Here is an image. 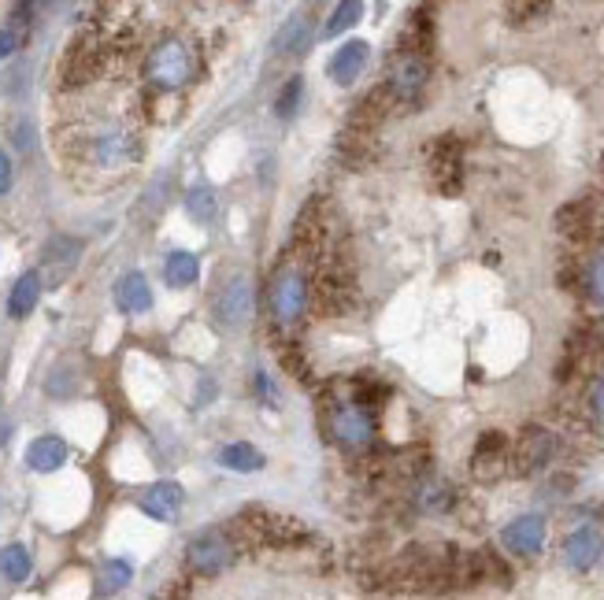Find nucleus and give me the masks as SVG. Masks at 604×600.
<instances>
[{
  "mask_svg": "<svg viewBox=\"0 0 604 600\" xmlns=\"http://www.w3.org/2000/svg\"><path fill=\"white\" fill-rule=\"evenodd\" d=\"M193 74H197L193 52H190V45L178 41V37H164V41H156L153 49H149V60H145L149 86L171 93V89L190 86Z\"/></svg>",
  "mask_w": 604,
  "mask_h": 600,
  "instance_id": "1",
  "label": "nucleus"
},
{
  "mask_svg": "<svg viewBox=\"0 0 604 600\" xmlns=\"http://www.w3.org/2000/svg\"><path fill=\"white\" fill-rule=\"evenodd\" d=\"M238 560V545L226 530H201L197 538H190L186 545V567L201 578H212V575H223L226 567Z\"/></svg>",
  "mask_w": 604,
  "mask_h": 600,
  "instance_id": "2",
  "label": "nucleus"
},
{
  "mask_svg": "<svg viewBox=\"0 0 604 600\" xmlns=\"http://www.w3.org/2000/svg\"><path fill=\"white\" fill-rule=\"evenodd\" d=\"M330 437H334L342 448H367L375 442V416L371 408L360 405V400H337L334 408H330Z\"/></svg>",
  "mask_w": 604,
  "mask_h": 600,
  "instance_id": "3",
  "label": "nucleus"
},
{
  "mask_svg": "<svg viewBox=\"0 0 604 600\" xmlns=\"http://www.w3.org/2000/svg\"><path fill=\"white\" fill-rule=\"evenodd\" d=\"M271 315H275L279 326H294L300 315H305L308 304V278L305 271L297 267H282L275 278H271V293H268Z\"/></svg>",
  "mask_w": 604,
  "mask_h": 600,
  "instance_id": "4",
  "label": "nucleus"
},
{
  "mask_svg": "<svg viewBox=\"0 0 604 600\" xmlns=\"http://www.w3.org/2000/svg\"><path fill=\"white\" fill-rule=\"evenodd\" d=\"M427 79H430V63L427 56L419 52H408L404 49L390 68V82H386V93L401 105H412L423 89H427Z\"/></svg>",
  "mask_w": 604,
  "mask_h": 600,
  "instance_id": "5",
  "label": "nucleus"
},
{
  "mask_svg": "<svg viewBox=\"0 0 604 600\" xmlns=\"http://www.w3.org/2000/svg\"><path fill=\"white\" fill-rule=\"evenodd\" d=\"M556 456V434L545 427H526L516 442V471L519 475H537L553 464Z\"/></svg>",
  "mask_w": 604,
  "mask_h": 600,
  "instance_id": "6",
  "label": "nucleus"
},
{
  "mask_svg": "<svg viewBox=\"0 0 604 600\" xmlns=\"http://www.w3.org/2000/svg\"><path fill=\"white\" fill-rule=\"evenodd\" d=\"M138 156V137L122 127H108V130H97L90 137V159L97 167H122Z\"/></svg>",
  "mask_w": 604,
  "mask_h": 600,
  "instance_id": "7",
  "label": "nucleus"
},
{
  "mask_svg": "<svg viewBox=\"0 0 604 600\" xmlns=\"http://www.w3.org/2000/svg\"><path fill=\"white\" fill-rule=\"evenodd\" d=\"M604 556V533L590 523L575 527L568 538H564V564L571 571H593Z\"/></svg>",
  "mask_w": 604,
  "mask_h": 600,
  "instance_id": "8",
  "label": "nucleus"
},
{
  "mask_svg": "<svg viewBox=\"0 0 604 600\" xmlns=\"http://www.w3.org/2000/svg\"><path fill=\"white\" fill-rule=\"evenodd\" d=\"M215 315H220V323L230 326V331H238V326L249 323V315H252V283L249 278L238 275L220 289V297H215Z\"/></svg>",
  "mask_w": 604,
  "mask_h": 600,
  "instance_id": "9",
  "label": "nucleus"
},
{
  "mask_svg": "<svg viewBox=\"0 0 604 600\" xmlns=\"http://www.w3.org/2000/svg\"><path fill=\"white\" fill-rule=\"evenodd\" d=\"M501 541H505V549L512 552V556L531 560L545 549V519L542 515H519V519H512L505 527Z\"/></svg>",
  "mask_w": 604,
  "mask_h": 600,
  "instance_id": "10",
  "label": "nucleus"
},
{
  "mask_svg": "<svg viewBox=\"0 0 604 600\" xmlns=\"http://www.w3.org/2000/svg\"><path fill=\"white\" fill-rule=\"evenodd\" d=\"M182 501H186V493L178 482H153L149 490H141L138 508L156 523H175L178 512H182Z\"/></svg>",
  "mask_w": 604,
  "mask_h": 600,
  "instance_id": "11",
  "label": "nucleus"
},
{
  "mask_svg": "<svg viewBox=\"0 0 604 600\" xmlns=\"http://www.w3.org/2000/svg\"><path fill=\"white\" fill-rule=\"evenodd\" d=\"M367 60H371V45H367V41H345L342 49L330 56L327 74L337 82V86H353V82L364 74Z\"/></svg>",
  "mask_w": 604,
  "mask_h": 600,
  "instance_id": "12",
  "label": "nucleus"
},
{
  "mask_svg": "<svg viewBox=\"0 0 604 600\" xmlns=\"http://www.w3.org/2000/svg\"><path fill=\"white\" fill-rule=\"evenodd\" d=\"M505 459H508V437L501 430H486L483 437H478L475 453H471V471L478 478H497L505 471Z\"/></svg>",
  "mask_w": 604,
  "mask_h": 600,
  "instance_id": "13",
  "label": "nucleus"
},
{
  "mask_svg": "<svg viewBox=\"0 0 604 600\" xmlns=\"http://www.w3.org/2000/svg\"><path fill=\"white\" fill-rule=\"evenodd\" d=\"M111 297H116V308L122 315H141V312L153 308V286H149V278L141 275V271H127V275H119Z\"/></svg>",
  "mask_w": 604,
  "mask_h": 600,
  "instance_id": "14",
  "label": "nucleus"
},
{
  "mask_svg": "<svg viewBox=\"0 0 604 600\" xmlns=\"http://www.w3.org/2000/svg\"><path fill=\"white\" fill-rule=\"evenodd\" d=\"M68 456H71V448L63 437L42 434V437H34L31 448H26V467L37 475H49V471H60V467L68 464Z\"/></svg>",
  "mask_w": 604,
  "mask_h": 600,
  "instance_id": "15",
  "label": "nucleus"
},
{
  "mask_svg": "<svg viewBox=\"0 0 604 600\" xmlns=\"http://www.w3.org/2000/svg\"><path fill=\"white\" fill-rule=\"evenodd\" d=\"M45 267L52 271V278H63L79 267V256H82V241L79 238H68V233H56V238L45 241Z\"/></svg>",
  "mask_w": 604,
  "mask_h": 600,
  "instance_id": "16",
  "label": "nucleus"
},
{
  "mask_svg": "<svg viewBox=\"0 0 604 600\" xmlns=\"http://www.w3.org/2000/svg\"><path fill=\"white\" fill-rule=\"evenodd\" d=\"M311 37H316V26H311V15L308 12H297L286 19V26L279 31L275 37V52L282 56H300L311 49Z\"/></svg>",
  "mask_w": 604,
  "mask_h": 600,
  "instance_id": "17",
  "label": "nucleus"
},
{
  "mask_svg": "<svg viewBox=\"0 0 604 600\" xmlns=\"http://www.w3.org/2000/svg\"><path fill=\"white\" fill-rule=\"evenodd\" d=\"M100 68V45L93 41H74L68 60H63V82L74 86V82H90Z\"/></svg>",
  "mask_w": 604,
  "mask_h": 600,
  "instance_id": "18",
  "label": "nucleus"
},
{
  "mask_svg": "<svg viewBox=\"0 0 604 600\" xmlns=\"http://www.w3.org/2000/svg\"><path fill=\"white\" fill-rule=\"evenodd\" d=\"M434 175H438V185L446 193H457L460 190V145L452 142V137H441L438 145H434Z\"/></svg>",
  "mask_w": 604,
  "mask_h": 600,
  "instance_id": "19",
  "label": "nucleus"
},
{
  "mask_svg": "<svg viewBox=\"0 0 604 600\" xmlns=\"http://www.w3.org/2000/svg\"><path fill=\"white\" fill-rule=\"evenodd\" d=\"M42 271H26V275H19V283L12 286V293H8V315L12 319H26L37 308V297H42Z\"/></svg>",
  "mask_w": 604,
  "mask_h": 600,
  "instance_id": "20",
  "label": "nucleus"
},
{
  "mask_svg": "<svg viewBox=\"0 0 604 600\" xmlns=\"http://www.w3.org/2000/svg\"><path fill=\"white\" fill-rule=\"evenodd\" d=\"M164 278H167V286H171V289L193 286L197 278H201V260H197L193 252H186V249L167 252V260H164Z\"/></svg>",
  "mask_w": 604,
  "mask_h": 600,
  "instance_id": "21",
  "label": "nucleus"
},
{
  "mask_svg": "<svg viewBox=\"0 0 604 600\" xmlns=\"http://www.w3.org/2000/svg\"><path fill=\"white\" fill-rule=\"evenodd\" d=\"M130 578H134V567H130V560H104L100 571H97V597H116L122 589L130 586Z\"/></svg>",
  "mask_w": 604,
  "mask_h": 600,
  "instance_id": "22",
  "label": "nucleus"
},
{
  "mask_svg": "<svg viewBox=\"0 0 604 600\" xmlns=\"http://www.w3.org/2000/svg\"><path fill=\"white\" fill-rule=\"evenodd\" d=\"M220 467L238 471V475H252L263 467V453L260 448H252L249 442H230V445L220 448Z\"/></svg>",
  "mask_w": 604,
  "mask_h": 600,
  "instance_id": "23",
  "label": "nucleus"
},
{
  "mask_svg": "<svg viewBox=\"0 0 604 600\" xmlns=\"http://www.w3.org/2000/svg\"><path fill=\"white\" fill-rule=\"evenodd\" d=\"M31 571H34V560H31V549L26 545L12 541V545L0 549V578H4V583H15V586L26 583Z\"/></svg>",
  "mask_w": 604,
  "mask_h": 600,
  "instance_id": "24",
  "label": "nucleus"
},
{
  "mask_svg": "<svg viewBox=\"0 0 604 600\" xmlns=\"http://www.w3.org/2000/svg\"><path fill=\"white\" fill-rule=\"evenodd\" d=\"M582 293L593 308H604V245L593 249L582 267Z\"/></svg>",
  "mask_w": 604,
  "mask_h": 600,
  "instance_id": "25",
  "label": "nucleus"
},
{
  "mask_svg": "<svg viewBox=\"0 0 604 600\" xmlns=\"http://www.w3.org/2000/svg\"><path fill=\"white\" fill-rule=\"evenodd\" d=\"M79 386H82V374L74 363H56L49 371V379H45V393H49V397H74Z\"/></svg>",
  "mask_w": 604,
  "mask_h": 600,
  "instance_id": "26",
  "label": "nucleus"
},
{
  "mask_svg": "<svg viewBox=\"0 0 604 600\" xmlns=\"http://www.w3.org/2000/svg\"><path fill=\"white\" fill-rule=\"evenodd\" d=\"M215 208H220V201H215L212 185H193V190L186 193V212H190V219L212 223L215 219Z\"/></svg>",
  "mask_w": 604,
  "mask_h": 600,
  "instance_id": "27",
  "label": "nucleus"
},
{
  "mask_svg": "<svg viewBox=\"0 0 604 600\" xmlns=\"http://www.w3.org/2000/svg\"><path fill=\"white\" fill-rule=\"evenodd\" d=\"M26 15V4H19L15 12H12V23L8 26H0V60H8L19 45H23V37H26V23L31 19H23Z\"/></svg>",
  "mask_w": 604,
  "mask_h": 600,
  "instance_id": "28",
  "label": "nucleus"
},
{
  "mask_svg": "<svg viewBox=\"0 0 604 600\" xmlns=\"http://www.w3.org/2000/svg\"><path fill=\"white\" fill-rule=\"evenodd\" d=\"M360 15H364V4H360V0H345V4H337L334 12H330V23L323 26V34H327V37H337L342 31H348V26L360 23Z\"/></svg>",
  "mask_w": 604,
  "mask_h": 600,
  "instance_id": "29",
  "label": "nucleus"
},
{
  "mask_svg": "<svg viewBox=\"0 0 604 600\" xmlns=\"http://www.w3.org/2000/svg\"><path fill=\"white\" fill-rule=\"evenodd\" d=\"M415 504H419L423 512H446L452 504V490L446 482H423L419 493H415Z\"/></svg>",
  "mask_w": 604,
  "mask_h": 600,
  "instance_id": "30",
  "label": "nucleus"
},
{
  "mask_svg": "<svg viewBox=\"0 0 604 600\" xmlns=\"http://www.w3.org/2000/svg\"><path fill=\"white\" fill-rule=\"evenodd\" d=\"M300 100H305V82L297 79H286V86L279 89V100H275V111L282 119H294L297 111H300Z\"/></svg>",
  "mask_w": 604,
  "mask_h": 600,
  "instance_id": "31",
  "label": "nucleus"
},
{
  "mask_svg": "<svg viewBox=\"0 0 604 600\" xmlns=\"http://www.w3.org/2000/svg\"><path fill=\"white\" fill-rule=\"evenodd\" d=\"M556 223H560V230L564 233H587L590 227V204H582V201H575L568 204V208H560V215H556Z\"/></svg>",
  "mask_w": 604,
  "mask_h": 600,
  "instance_id": "32",
  "label": "nucleus"
},
{
  "mask_svg": "<svg viewBox=\"0 0 604 600\" xmlns=\"http://www.w3.org/2000/svg\"><path fill=\"white\" fill-rule=\"evenodd\" d=\"M587 408H590V419L604 430V374L590 382V393H587Z\"/></svg>",
  "mask_w": 604,
  "mask_h": 600,
  "instance_id": "33",
  "label": "nucleus"
},
{
  "mask_svg": "<svg viewBox=\"0 0 604 600\" xmlns=\"http://www.w3.org/2000/svg\"><path fill=\"white\" fill-rule=\"evenodd\" d=\"M12 182H15V167H12V156L0 148V196H4L8 190H12Z\"/></svg>",
  "mask_w": 604,
  "mask_h": 600,
  "instance_id": "34",
  "label": "nucleus"
}]
</instances>
